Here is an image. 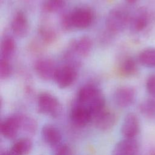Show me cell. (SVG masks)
<instances>
[{
    "label": "cell",
    "mask_w": 155,
    "mask_h": 155,
    "mask_svg": "<svg viewBox=\"0 0 155 155\" xmlns=\"http://www.w3.org/2000/svg\"><path fill=\"white\" fill-rule=\"evenodd\" d=\"M21 128L30 133H34L37 128V123L36 120L28 116L25 115H20Z\"/></svg>",
    "instance_id": "cell-23"
},
{
    "label": "cell",
    "mask_w": 155,
    "mask_h": 155,
    "mask_svg": "<svg viewBox=\"0 0 155 155\" xmlns=\"http://www.w3.org/2000/svg\"><path fill=\"white\" fill-rule=\"evenodd\" d=\"M146 88L148 93L155 97V74L150 76L146 83Z\"/></svg>",
    "instance_id": "cell-25"
},
{
    "label": "cell",
    "mask_w": 155,
    "mask_h": 155,
    "mask_svg": "<svg viewBox=\"0 0 155 155\" xmlns=\"http://www.w3.org/2000/svg\"><path fill=\"white\" fill-rule=\"evenodd\" d=\"M65 5V0H45L43 8L47 12H56L62 10Z\"/></svg>",
    "instance_id": "cell-22"
},
{
    "label": "cell",
    "mask_w": 155,
    "mask_h": 155,
    "mask_svg": "<svg viewBox=\"0 0 155 155\" xmlns=\"http://www.w3.org/2000/svg\"><path fill=\"white\" fill-rule=\"evenodd\" d=\"M94 125L97 128L102 131L110 130L115 124L116 116L115 114L105 109L94 117Z\"/></svg>",
    "instance_id": "cell-14"
},
{
    "label": "cell",
    "mask_w": 155,
    "mask_h": 155,
    "mask_svg": "<svg viewBox=\"0 0 155 155\" xmlns=\"http://www.w3.org/2000/svg\"><path fill=\"white\" fill-rule=\"evenodd\" d=\"M139 108L143 116L147 117H155V99H148L143 101Z\"/></svg>",
    "instance_id": "cell-20"
},
{
    "label": "cell",
    "mask_w": 155,
    "mask_h": 155,
    "mask_svg": "<svg viewBox=\"0 0 155 155\" xmlns=\"http://www.w3.org/2000/svg\"><path fill=\"white\" fill-rule=\"evenodd\" d=\"M139 127L137 116L133 113H129L125 116L123 120L120 129L121 134L124 138H135L139 131Z\"/></svg>",
    "instance_id": "cell-8"
},
{
    "label": "cell",
    "mask_w": 155,
    "mask_h": 155,
    "mask_svg": "<svg viewBox=\"0 0 155 155\" xmlns=\"http://www.w3.org/2000/svg\"><path fill=\"white\" fill-rule=\"evenodd\" d=\"M134 90L127 86L120 87L116 90L113 99L114 104L120 108H126L130 106L135 99Z\"/></svg>",
    "instance_id": "cell-7"
},
{
    "label": "cell",
    "mask_w": 155,
    "mask_h": 155,
    "mask_svg": "<svg viewBox=\"0 0 155 155\" xmlns=\"http://www.w3.org/2000/svg\"><path fill=\"white\" fill-rule=\"evenodd\" d=\"M41 36L46 41H50L54 37V33L52 31L50 30L49 29L43 28L41 30Z\"/></svg>",
    "instance_id": "cell-27"
},
{
    "label": "cell",
    "mask_w": 155,
    "mask_h": 155,
    "mask_svg": "<svg viewBox=\"0 0 155 155\" xmlns=\"http://www.w3.org/2000/svg\"><path fill=\"white\" fill-rule=\"evenodd\" d=\"M54 155H72L71 150L68 145H59L56 148Z\"/></svg>",
    "instance_id": "cell-26"
},
{
    "label": "cell",
    "mask_w": 155,
    "mask_h": 155,
    "mask_svg": "<svg viewBox=\"0 0 155 155\" xmlns=\"http://www.w3.org/2000/svg\"><path fill=\"white\" fill-rule=\"evenodd\" d=\"M1 155H18V154H16L14 151H13L11 148L7 151H5L4 153H2L1 154Z\"/></svg>",
    "instance_id": "cell-28"
},
{
    "label": "cell",
    "mask_w": 155,
    "mask_h": 155,
    "mask_svg": "<svg viewBox=\"0 0 155 155\" xmlns=\"http://www.w3.org/2000/svg\"><path fill=\"white\" fill-rule=\"evenodd\" d=\"M72 48L79 55L87 56L92 48V41L88 36H82L73 42Z\"/></svg>",
    "instance_id": "cell-16"
},
{
    "label": "cell",
    "mask_w": 155,
    "mask_h": 155,
    "mask_svg": "<svg viewBox=\"0 0 155 155\" xmlns=\"http://www.w3.org/2000/svg\"><path fill=\"white\" fill-rule=\"evenodd\" d=\"M15 49L16 44L14 39L10 36L5 37L1 43V58L9 60V59L13 55Z\"/></svg>",
    "instance_id": "cell-18"
},
{
    "label": "cell",
    "mask_w": 155,
    "mask_h": 155,
    "mask_svg": "<svg viewBox=\"0 0 155 155\" xmlns=\"http://www.w3.org/2000/svg\"><path fill=\"white\" fill-rule=\"evenodd\" d=\"M77 104L85 107L93 117L105 109V100L100 90L93 85H86L79 91Z\"/></svg>",
    "instance_id": "cell-1"
},
{
    "label": "cell",
    "mask_w": 155,
    "mask_h": 155,
    "mask_svg": "<svg viewBox=\"0 0 155 155\" xmlns=\"http://www.w3.org/2000/svg\"><path fill=\"white\" fill-rule=\"evenodd\" d=\"M12 72V65L8 60L1 58L0 61V77L4 79L8 78Z\"/></svg>",
    "instance_id": "cell-24"
},
{
    "label": "cell",
    "mask_w": 155,
    "mask_h": 155,
    "mask_svg": "<svg viewBox=\"0 0 155 155\" xmlns=\"http://www.w3.org/2000/svg\"><path fill=\"white\" fill-rule=\"evenodd\" d=\"M139 62L148 67H155V48H148L141 51L139 55Z\"/></svg>",
    "instance_id": "cell-19"
},
{
    "label": "cell",
    "mask_w": 155,
    "mask_h": 155,
    "mask_svg": "<svg viewBox=\"0 0 155 155\" xmlns=\"http://www.w3.org/2000/svg\"><path fill=\"white\" fill-rule=\"evenodd\" d=\"M120 70L125 76L134 74L137 70V64L132 58H127L124 60L120 65Z\"/></svg>",
    "instance_id": "cell-21"
},
{
    "label": "cell",
    "mask_w": 155,
    "mask_h": 155,
    "mask_svg": "<svg viewBox=\"0 0 155 155\" xmlns=\"http://www.w3.org/2000/svg\"><path fill=\"white\" fill-rule=\"evenodd\" d=\"M93 117L92 114L85 107L78 104L73 107L70 113L71 121L78 127L87 125Z\"/></svg>",
    "instance_id": "cell-10"
},
{
    "label": "cell",
    "mask_w": 155,
    "mask_h": 155,
    "mask_svg": "<svg viewBox=\"0 0 155 155\" xmlns=\"http://www.w3.org/2000/svg\"><path fill=\"white\" fill-rule=\"evenodd\" d=\"M130 18L128 13L122 8L112 9L107 15L106 26L108 30L113 33L122 31L128 22Z\"/></svg>",
    "instance_id": "cell-4"
},
{
    "label": "cell",
    "mask_w": 155,
    "mask_h": 155,
    "mask_svg": "<svg viewBox=\"0 0 155 155\" xmlns=\"http://www.w3.org/2000/svg\"><path fill=\"white\" fill-rule=\"evenodd\" d=\"M77 73L74 68L71 65H66L57 68L53 79L58 87L65 88L74 82Z\"/></svg>",
    "instance_id": "cell-5"
},
{
    "label": "cell",
    "mask_w": 155,
    "mask_h": 155,
    "mask_svg": "<svg viewBox=\"0 0 155 155\" xmlns=\"http://www.w3.org/2000/svg\"><path fill=\"white\" fill-rule=\"evenodd\" d=\"M54 63L48 58H41L38 60L35 64V70L39 77L45 81L54 79L57 70Z\"/></svg>",
    "instance_id": "cell-9"
},
{
    "label": "cell",
    "mask_w": 155,
    "mask_h": 155,
    "mask_svg": "<svg viewBox=\"0 0 155 155\" xmlns=\"http://www.w3.org/2000/svg\"><path fill=\"white\" fill-rule=\"evenodd\" d=\"M148 22V18L146 12L143 10H139L130 18L131 29L135 32L141 31L147 27Z\"/></svg>",
    "instance_id": "cell-15"
},
{
    "label": "cell",
    "mask_w": 155,
    "mask_h": 155,
    "mask_svg": "<svg viewBox=\"0 0 155 155\" xmlns=\"http://www.w3.org/2000/svg\"><path fill=\"white\" fill-rule=\"evenodd\" d=\"M139 145L135 138H124L114 147L111 155H136Z\"/></svg>",
    "instance_id": "cell-11"
},
{
    "label": "cell",
    "mask_w": 155,
    "mask_h": 155,
    "mask_svg": "<svg viewBox=\"0 0 155 155\" xmlns=\"http://www.w3.org/2000/svg\"><path fill=\"white\" fill-rule=\"evenodd\" d=\"M41 137L47 145L54 147L60 145L62 134L59 130L51 124L44 125L41 129Z\"/></svg>",
    "instance_id": "cell-12"
},
{
    "label": "cell",
    "mask_w": 155,
    "mask_h": 155,
    "mask_svg": "<svg viewBox=\"0 0 155 155\" xmlns=\"http://www.w3.org/2000/svg\"><path fill=\"white\" fill-rule=\"evenodd\" d=\"M33 143L29 138H21L16 141L11 149L18 155H28L31 151Z\"/></svg>",
    "instance_id": "cell-17"
},
{
    "label": "cell",
    "mask_w": 155,
    "mask_h": 155,
    "mask_svg": "<svg viewBox=\"0 0 155 155\" xmlns=\"http://www.w3.org/2000/svg\"><path fill=\"white\" fill-rule=\"evenodd\" d=\"M21 128L20 115H13L5 118L1 124L2 135L7 139H14Z\"/></svg>",
    "instance_id": "cell-6"
},
{
    "label": "cell",
    "mask_w": 155,
    "mask_h": 155,
    "mask_svg": "<svg viewBox=\"0 0 155 155\" xmlns=\"http://www.w3.org/2000/svg\"><path fill=\"white\" fill-rule=\"evenodd\" d=\"M38 111L43 114L58 117L62 111V107L58 99L53 95L48 93H42L37 101Z\"/></svg>",
    "instance_id": "cell-3"
},
{
    "label": "cell",
    "mask_w": 155,
    "mask_h": 155,
    "mask_svg": "<svg viewBox=\"0 0 155 155\" xmlns=\"http://www.w3.org/2000/svg\"><path fill=\"white\" fill-rule=\"evenodd\" d=\"M129 3H134L136 1H137V0H126Z\"/></svg>",
    "instance_id": "cell-29"
},
{
    "label": "cell",
    "mask_w": 155,
    "mask_h": 155,
    "mask_svg": "<svg viewBox=\"0 0 155 155\" xmlns=\"http://www.w3.org/2000/svg\"><path fill=\"white\" fill-rule=\"evenodd\" d=\"M93 20V15L90 10L86 8H77L62 19V26L67 30L73 28L84 29L88 27Z\"/></svg>",
    "instance_id": "cell-2"
},
{
    "label": "cell",
    "mask_w": 155,
    "mask_h": 155,
    "mask_svg": "<svg viewBox=\"0 0 155 155\" xmlns=\"http://www.w3.org/2000/svg\"><path fill=\"white\" fill-rule=\"evenodd\" d=\"M11 28L13 33L17 36L24 37L27 35L29 25L24 13L21 11L16 13L11 22Z\"/></svg>",
    "instance_id": "cell-13"
}]
</instances>
